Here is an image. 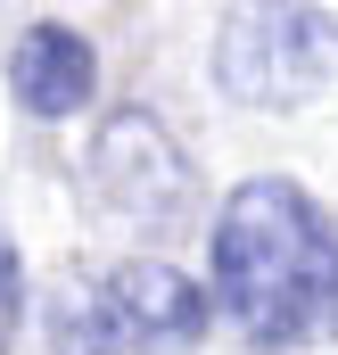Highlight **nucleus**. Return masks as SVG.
Wrapping results in <instances>:
<instances>
[{
	"instance_id": "nucleus-1",
	"label": "nucleus",
	"mask_w": 338,
	"mask_h": 355,
	"mask_svg": "<svg viewBox=\"0 0 338 355\" xmlns=\"http://www.w3.org/2000/svg\"><path fill=\"white\" fill-rule=\"evenodd\" d=\"M206 265H215V306L256 347H314L338 331V232L297 182H240L215 215Z\"/></svg>"
},
{
	"instance_id": "nucleus-2",
	"label": "nucleus",
	"mask_w": 338,
	"mask_h": 355,
	"mask_svg": "<svg viewBox=\"0 0 338 355\" xmlns=\"http://www.w3.org/2000/svg\"><path fill=\"white\" fill-rule=\"evenodd\" d=\"M206 331V297L198 281L173 265H116L99 281H66L50 306V339L58 355H166L190 347Z\"/></svg>"
},
{
	"instance_id": "nucleus-3",
	"label": "nucleus",
	"mask_w": 338,
	"mask_h": 355,
	"mask_svg": "<svg viewBox=\"0 0 338 355\" xmlns=\"http://www.w3.org/2000/svg\"><path fill=\"white\" fill-rule=\"evenodd\" d=\"M338 75L330 8H231L215 33V91L240 107H297Z\"/></svg>"
},
{
	"instance_id": "nucleus-4",
	"label": "nucleus",
	"mask_w": 338,
	"mask_h": 355,
	"mask_svg": "<svg viewBox=\"0 0 338 355\" xmlns=\"http://www.w3.org/2000/svg\"><path fill=\"white\" fill-rule=\"evenodd\" d=\"M91 190H99L107 207L157 223V215H173V207L190 198V166H181V149L166 141V124L116 116V124L91 141Z\"/></svg>"
},
{
	"instance_id": "nucleus-5",
	"label": "nucleus",
	"mask_w": 338,
	"mask_h": 355,
	"mask_svg": "<svg viewBox=\"0 0 338 355\" xmlns=\"http://www.w3.org/2000/svg\"><path fill=\"white\" fill-rule=\"evenodd\" d=\"M8 91H17L25 116L58 124V116L91 107V91H99V50H91L75 25H25V42H17V58H8Z\"/></svg>"
}]
</instances>
